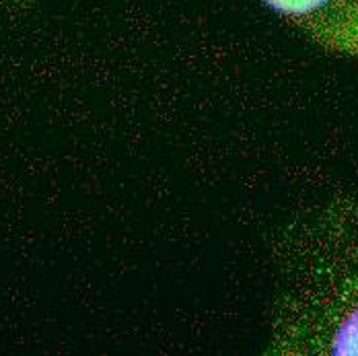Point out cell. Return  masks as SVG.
Here are the masks:
<instances>
[{
  "instance_id": "obj_1",
  "label": "cell",
  "mask_w": 358,
  "mask_h": 356,
  "mask_svg": "<svg viewBox=\"0 0 358 356\" xmlns=\"http://www.w3.org/2000/svg\"><path fill=\"white\" fill-rule=\"evenodd\" d=\"M262 2L285 17L301 19L325 8L331 0H262Z\"/></svg>"
}]
</instances>
